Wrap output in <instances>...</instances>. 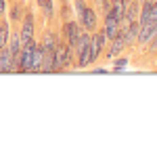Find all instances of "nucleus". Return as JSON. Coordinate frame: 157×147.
Segmentation results:
<instances>
[{"label": "nucleus", "instance_id": "dca6fc26", "mask_svg": "<svg viewBox=\"0 0 157 147\" xmlns=\"http://www.w3.org/2000/svg\"><path fill=\"white\" fill-rule=\"evenodd\" d=\"M84 9H86V2H84V0H75V15H78V19L82 17Z\"/></svg>", "mask_w": 157, "mask_h": 147}, {"label": "nucleus", "instance_id": "7ed1b4c3", "mask_svg": "<svg viewBox=\"0 0 157 147\" xmlns=\"http://www.w3.org/2000/svg\"><path fill=\"white\" fill-rule=\"evenodd\" d=\"M105 42H107V38L103 34V30L101 32H94L92 36H90V63H94L101 57V53L105 49Z\"/></svg>", "mask_w": 157, "mask_h": 147}, {"label": "nucleus", "instance_id": "a211bd4d", "mask_svg": "<svg viewBox=\"0 0 157 147\" xmlns=\"http://www.w3.org/2000/svg\"><path fill=\"white\" fill-rule=\"evenodd\" d=\"M147 44H149V50H151V53H157V34L151 38V40H149Z\"/></svg>", "mask_w": 157, "mask_h": 147}, {"label": "nucleus", "instance_id": "f257e3e1", "mask_svg": "<svg viewBox=\"0 0 157 147\" xmlns=\"http://www.w3.org/2000/svg\"><path fill=\"white\" fill-rule=\"evenodd\" d=\"M73 53L78 55V67L90 65V32L82 30V34L78 38V46H75Z\"/></svg>", "mask_w": 157, "mask_h": 147}, {"label": "nucleus", "instance_id": "f8f14e48", "mask_svg": "<svg viewBox=\"0 0 157 147\" xmlns=\"http://www.w3.org/2000/svg\"><path fill=\"white\" fill-rule=\"evenodd\" d=\"M42 70V46L34 40V49H32V72Z\"/></svg>", "mask_w": 157, "mask_h": 147}, {"label": "nucleus", "instance_id": "0eeeda50", "mask_svg": "<svg viewBox=\"0 0 157 147\" xmlns=\"http://www.w3.org/2000/svg\"><path fill=\"white\" fill-rule=\"evenodd\" d=\"M78 23L82 25V30H86V32H94L97 30V13H94V9L86 6L82 17L78 19Z\"/></svg>", "mask_w": 157, "mask_h": 147}, {"label": "nucleus", "instance_id": "412c9836", "mask_svg": "<svg viewBox=\"0 0 157 147\" xmlns=\"http://www.w3.org/2000/svg\"><path fill=\"white\" fill-rule=\"evenodd\" d=\"M155 2H157V0H155Z\"/></svg>", "mask_w": 157, "mask_h": 147}, {"label": "nucleus", "instance_id": "39448f33", "mask_svg": "<svg viewBox=\"0 0 157 147\" xmlns=\"http://www.w3.org/2000/svg\"><path fill=\"white\" fill-rule=\"evenodd\" d=\"M34 15H32V11L23 13V25H21V42L23 44H27V42H32L34 40Z\"/></svg>", "mask_w": 157, "mask_h": 147}, {"label": "nucleus", "instance_id": "6e6552de", "mask_svg": "<svg viewBox=\"0 0 157 147\" xmlns=\"http://www.w3.org/2000/svg\"><path fill=\"white\" fill-rule=\"evenodd\" d=\"M157 34V19H153V21H147V23L140 25V32H138V42H143V44H147L151 38Z\"/></svg>", "mask_w": 157, "mask_h": 147}, {"label": "nucleus", "instance_id": "6ab92c4d", "mask_svg": "<svg viewBox=\"0 0 157 147\" xmlns=\"http://www.w3.org/2000/svg\"><path fill=\"white\" fill-rule=\"evenodd\" d=\"M126 63H128V59H124V57H121V59H117V61H115V70H120V67H126Z\"/></svg>", "mask_w": 157, "mask_h": 147}, {"label": "nucleus", "instance_id": "f03ea898", "mask_svg": "<svg viewBox=\"0 0 157 147\" xmlns=\"http://www.w3.org/2000/svg\"><path fill=\"white\" fill-rule=\"evenodd\" d=\"M82 34V25L78 23V21H73V19H67L65 23H63V36H65V42L75 50L78 46V38Z\"/></svg>", "mask_w": 157, "mask_h": 147}, {"label": "nucleus", "instance_id": "9d476101", "mask_svg": "<svg viewBox=\"0 0 157 147\" xmlns=\"http://www.w3.org/2000/svg\"><path fill=\"white\" fill-rule=\"evenodd\" d=\"M6 72H15V67H13V59H11L9 46H2L0 49V74H6Z\"/></svg>", "mask_w": 157, "mask_h": 147}, {"label": "nucleus", "instance_id": "423d86ee", "mask_svg": "<svg viewBox=\"0 0 157 147\" xmlns=\"http://www.w3.org/2000/svg\"><path fill=\"white\" fill-rule=\"evenodd\" d=\"M32 49H34V40L23 44L21 55H19V65H17V72H32Z\"/></svg>", "mask_w": 157, "mask_h": 147}, {"label": "nucleus", "instance_id": "9b49d317", "mask_svg": "<svg viewBox=\"0 0 157 147\" xmlns=\"http://www.w3.org/2000/svg\"><path fill=\"white\" fill-rule=\"evenodd\" d=\"M124 49H126V40H124L121 34H117V36L111 40V49L107 50V57H109V59H113V57H117Z\"/></svg>", "mask_w": 157, "mask_h": 147}, {"label": "nucleus", "instance_id": "aec40b11", "mask_svg": "<svg viewBox=\"0 0 157 147\" xmlns=\"http://www.w3.org/2000/svg\"><path fill=\"white\" fill-rule=\"evenodd\" d=\"M4 11H6V0H0V17L4 15Z\"/></svg>", "mask_w": 157, "mask_h": 147}, {"label": "nucleus", "instance_id": "1a4fd4ad", "mask_svg": "<svg viewBox=\"0 0 157 147\" xmlns=\"http://www.w3.org/2000/svg\"><path fill=\"white\" fill-rule=\"evenodd\" d=\"M103 34H105L107 40H113V38L120 34V23L113 19L111 13H105V30H103Z\"/></svg>", "mask_w": 157, "mask_h": 147}, {"label": "nucleus", "instance_id": "20e7f679", "mask_svg": "<svg viewBox=\"0 0 157 147\" xmlns=\"http://www.w3.org/2000/svg\"><path fill=\"white\" fill-rule=\"evenodd\" d=\"M157 19V2L155 0H143V6L138 13V23L143 25L147 21H153Z\"/></svg>", "mask_w": 157, "mask_h": 147}, {"label": "nucleus", "instance_id": "2eb2a0df", "mask_svg": "<svg viewBox=\"0 0 157 147\" xmlns=\"http://www.w3.org/2000/svg\"><path fill=\"white\" fill-rule=\"evenodd\" d=\"M9 19L11 21H19V19H23V9H21V4H15L9 13Z\"/></svg>", "mask_w": 157, "mask_h": 147}, {"label": "nucleus", "instance_id": "4468645a", "mask_svg": "<svg viewBox=\"0 0 157 147\" xmlns=\"http://www.w3.org/2000/svg\"><path fill=\"white\" fill-rule=\"evenodd\" d=\"M38 4H40V9L44 13V17L50 19L52 15H55V4H52V0H38Z\"/></svg>", "mask_w": 157, "mask_h": 147}, {"label": "nucleus", "instance_id": "f3484780", "mask_svg": "<svg viewBox=\"0 0 157 147\" xmlns=\"http://www.w3.org/2000/svg\"><path fill=\"white\" fill-rule=\"evenodd\" d=\"M69 15H71V9H69V4H67V2H63V11H61V17L67 21V19H69Z\"/></svg>", "mask_w": 157, "mask_h": 147}, {"label": "nucleus", "instance_id": "ddd939ff", "mask_svg": "<svg viewBox=\"0 0 157 147\" xmlns=\"http://www.w3.org/2000/svg\"><path fill=\"white\" fill-rule=\"evenodd\" d=\"M9 38H11V27H9V21L0 17V49L9 44Z\"/></svg>", "mask_w": 157, "mask_h": 147}]
</instances>
